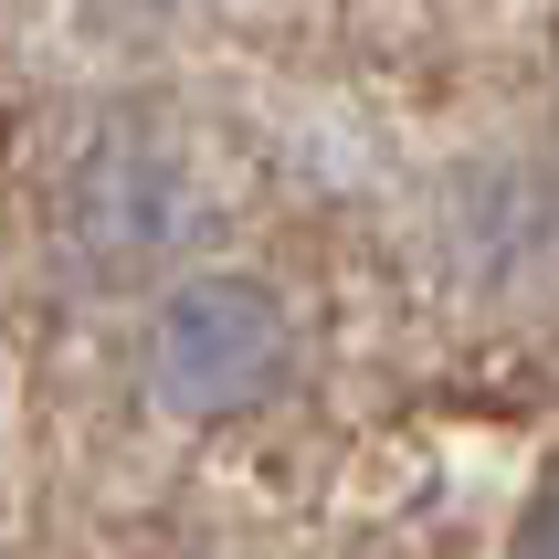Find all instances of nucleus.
Segmentation results:
<instances>
[{
    "label": "nucleus",
    "instance_id": "nucleus-2",
    "mask_svg": "<svg viewBox=\"0 0 559 559\" xmlns=\"http://www.w3.org/2000/svg\"><path fill=\"white\" fill-rule=\"evenodd\" d=\"M138 380L169 423H243L296 380V307H285L264 275H233V264H190L148 296V328H138Z\"/></svg>",
    "mask_w": 559,
    "mask_h": 559
},
{
    "label": "nucleus",
    "instance_id": "nucleus-1",
    "mask_svg": "<svg viewBox=\"0 0 559 559\" xmlns=\"http://www.w3.org/2000/svg\"><path fill=\"white\" fill-rule=\"evenodd\" d=\"M222 233V180L180 127L117 117L63 169V253L85 285H169Z\"/></svg>",
    "mask_w": 559,
    "mask_h": 559
},
{
    "label": "nucleus",
    "instance_id": "nucleus-3",
    "mask_svg": "<svg viewBox=\"0 0 559 559\" xmlns=\"http://www.w3.org/2000/svg\"><path fill=\"white\" fill-rule=\"evenodd\" d=\"M518 559H559V475L528 497V518H518Z\"/></svg>",
    "mask_w": 559,
    "mask_h": 559
}]
</instances>
